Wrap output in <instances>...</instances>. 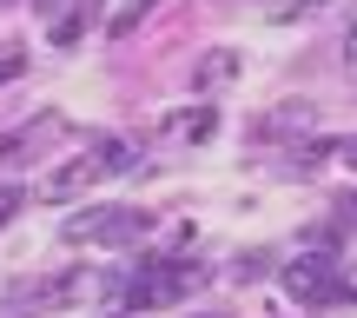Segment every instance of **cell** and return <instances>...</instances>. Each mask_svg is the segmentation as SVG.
<instances>
[{"instance_id": "1", "label": "cell", "mask_w": 357, "mask_h": 318, "mask_svg": "<svg viewBox=\"0 0 357 318\" xmlns=\"http://www.w3.org/2000/svg\"><path fill=\"white\" fill-rule=\"evenodd\" d=\"M205 279H212V272L192 266V259H146V266H132L126 279H113V298H119L126 312H159V305L192 298Z\"/></svg>"}, {"instance_id": "2", "label": "cell", "mask_w": 357, "mask_h": 318, "mask_svg": "<svg viewBox=\"0 0 357 318\" xmlns=\"http://www.w3.org/2000/svg\"><path fill=\"white\" fill-rule=\"evenodd\" d=\"M278 279H284V292L305 298V305H337V298H357V279L337 272V252H305V259H291Z\"/></svg>"}, {"instance_id": "3", "label": "cell", "mask_w": 357, "mask_h": 318, "mask_svg": "<svg viewBox=\"0 0 357 318\" xmlns=\"http://www.w3.org/2000/svg\"><path fill=\"white\" fill-rule=\"evenodd\" d=\"M146 226H153V212H139V205H93V212L66 219L60 239L66 245H132Z\"/></svg>"}, {"instance_id": "4", "label": "cell", "mask_w": 357, "mask_h": 318, "mask_svg": "<svg viewBox=\"0 0 357 318\" xmlns=\"http://www.w3.org/2000/svg\"><path fill=\"white\" fill-rule=\"evenodd\" d=\"M60 133H66V127H60V113H33L20 133H7V140H0V173H13V166L40 159L53 140H60Z\"/></svg>"}, {"instance_id": "5", "label": "cell", "mask_w": 357, "mask_h": 318, "mask_svg": "<svg viewBox=\"0 0 357 318\" xmlns=\"http://www.w3.org/2000/svg\"><path fill=\"white\" fill-rule=\"evenodd\" d=\"M93 179H106V166H100V153H79V159H66L60 173L47 179V192H53V199H73V192H86Z\"/></svg>"}, {"instance_id": "6", "label": "cell", "mask_w": 357, "mask_h": 318, "mask_svg": "<svg viewBox=\"0 0 357 318\" xmlns=\"http://www.w3.org/2000/svg\"><path fill=\"white\" fill-rule=\"evenodd\" d=\"M231 73H238V53H231V47H218V53H205V60H199L192 87H199V93H212L218 80H231Z\"/></svg>"}, {"instance_id": "7", "label": "cell", "mask_w": 357, "mask_h": 318, "mask_svg": "<svg viewBox=\"0 0 357 318\" xmlns=\"http://www.w3.org/2000/svg\"><path fill=\"white\" fill-rule=\"evenodd\" d=\"M86 20H93V0H79V7L53 13V47H73V40L86 34Z\"/></svg>"}, {"instance_id": "8", "label": "cell", "mask_w": 357, "mask_h": 318, "mask_svg": "<svg viewBox=\"0 0 357 318\" xmlns=\"http://www.w3.org/2000/svg\"><path fill=\"white\" fill-rule=\"evenodd\" d=\"M153 7H159V0H126V7H119L113 20H106V34H113V40L139 34V27H146V13H153Z\"/></svg>"}, {"instance_id": "9", "label": "cell", "mask_w": 357, "mask_h": 318, "mask_svg": "<svg viewBox=\"0 0 357 318\" xmlns=\"http://www.w3.org/2000/svg\"><path fill=\"white\" fill-rule=\"evenodd\" d=\"M305 127H311V106L305 100H298V106H278V113L265 120V133H305Z\"/></svg>"}, {"instance_id": "10", "label": "cell", "mask_w": 357, "mask_h": 318, "mask_svg": "<svg viewBox=\"0 0 357 318\" xmlns=\"http://www.w3.org/2000/svg\"><path fill=\"white\" fill-rule=\"evenodd\" d=\"M20 73H26V53L7 47V53H0V87H7V80H20Z\"/></svg>"}, {"instance_id": "11", "label": "cell", "mask_w": 357, "mask_h": 318, "mask_svg": "<svg viewBox=\"0 0 357 318\" xmlns=\"http://www.w3.org/2000/svg\"><path fill=\"white\" fill-rule=\"evenodd\" d=\"M337 205H344V219H351V226H357V192H344V199H337Z\"/></svg>"}, {"instance_id": "12", "label": "cell", "mask_w": 357, "mask_h": 318, "mask_svg": "<svg viewBox=\"0 0 357 318\" xmlns=\"http://www.w3.org/2000/svg\"><path fill=\"white\" fill-rule=\"evenodd\" d=\"M344 53H351V60H357V27H351V34H344Z\"/></svg>"}, {"instance_id": "13", "label": "cell", "mask_w": 357, "mask_h": 318, "mask_svg": "<svg viewBox=\"0 0 357 318\" xmlns=\"http://www.w3.org/2000/svg\"><path fill=\"white\" fill-rule=\"evenodd\" d=\"M33 7H40V13H60V0H33Z\"/></svg>"}, {"instance_id": "14", "label": "cell", "mask_w": 357, "mask_h": 318, "mask_svg": "<svg viewBox=\"0 0 357 318\" xmlns=\"http://www.w3.org/2000/svg\"><path fill=\"white\" fill-rule=\"evenodd\" d=\"M199 318H231V312H199Z\"/></svg>"}, {"instance_id": "15", "label": "cell", "mask_w": 357, "mask_h": 318, "mask_svg": "<svg viewBox=\"0 0 357 318\" xmlns=\"http://www.w3.org/2000/svg\"><path fill=\"white\" fill-rule=\"evenodd\" d=\"M351 166H357V140H351Z\"/></svg>"}, {"instance_id": "16", "label": "cell", "mask_w": 357, "mask_h": 318, "mask_svg": "<svg viewBox=\"0 0 357 318\" xmlns=\"http://www.w3.org/2000/svg\"><path fill=\"white\" fill-rule=\"evenodd\" d=\"M305 7H324V0H305Z\"/></svg>"}]
</instances>
